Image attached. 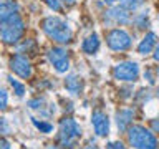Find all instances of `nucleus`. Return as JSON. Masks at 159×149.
Returning a JSON list of instances; mask_svg holds the SVG:
<instances>
[{"mask_svg":"<svg viewBox=\"0 0 159 149\" xmlns=\"http://www.w3.org/2000/svg\"><path fill=\"white\" fill-rule=\"evenodd\" d=\"M42 30L47 33L48 38H52L53 42H57L60 45L70 43L73 37V32L70 28V25L66 20L60 18V17H47L42 20Z\"/></svg>","mask_w":159,"mask_h":149,"instance_id":"obj_1","label":"nucleus"},{"mask_svg":"<svg viewBox=\"0 0 159 149\" xmlns=\"http://www.w3.org/2000/svg\"><path fill=\"white\" fill-rule=\"evenodd\" d=\"M81 138V128L73 118H65L58 128V144L61 149H71Z\"/></svg>","mask_w":159,"mask_h":149,"instance_id":"obj_2","label":"nucleus"},{"mask_svg":"<svg viewBox=\"0 0 159 149\" xmlns=\"http://www.w3.org/2000/svg\"><path fill=\"white\" fill-rule=\"evenodd\" d=\"M128 139L134 149H157L156 136L149 129L139 126V124L128 128Z\"/></svg>","mask_w":159,"mask_h":149,"instance_id":"obj_3","label":"nucleus"},{"mask_svg":"<svg viewBox=\"0 0 159 149\" xmlns=\"http://www.w3.org/2000/svg\"><path fill=\"white\" fill-rule=\"evenodd\" d=\"M25 33V23L20 18V15H13L12 18H8L7 22L0 23V38L3 43L7 45H15L20 42V38Z\"/></svg>","mask_w":159,"mask_h":149,"instance_id":"obj_4","label":"nucleus"},{"mask_svg":"<svg viewBox=\"0 0 159 149\" xmlns=\"http://www.w3.org/2000/svg\"><path fill=\"white\" fill-rule=\"evenodd\" d=\"M106 43L114 52H124L131 47V37L128 32H124L121 28H113L106 35Z\"/></svg>","mask_w":159,"mask_h":149,"instance_id":"obj_5","label":"nucleus"},{"mask_svg":"<svg viewBox=\"0 0 159 149\" xmlns=\"http://www.w3.org/2000/svg\"><path fill=\"white\" fill-rule=\"evenodd\" d=\"M48 61L53 65V68L57 70L58 73H66L70 68V56L68 52L61 47H53L52 50H48L47 53Z\"/></svg>","mask_w":159,"mask_h":149,"instance_id":"obj_6","label":"nucleus"},{"mask_svg":"<svg viewBox=\"0 0 159 149\" xmlns=\"http://www.w3.org/2000/svg\"><path fill=\"white\" fill-rule=\"evenodd\" d=\"M113 74L119 81H136L139 76V66L134 61H123L114 66Z\"/></svg>","mask_w":159,"mask_h":149,"instance_id":"obj_7","label":"nucleus"},{"mask_svg":"<svg viewBox=\"0 0 159 149\" xmlns=\"http://www.w3.org/2000/svg\"><path fill=\"white\" fill-rule=\"evenodd\" d=\"M10 70L23 79H28L32 76V63H30V60L25 55H20V53L13 55L10 58Z\"/></svg>","mask_w":159,"mask_h":149,"instance_id":"obj_8","label":"nucleus"},{"mask_svg":"<svg viewBox=\"0 0 159 149\" xmlns=\"http://www.w3.org/2000/svg\"><path fill=\"white\" fill-rule=\"evenodd\" d=\"M91 123H93V129H94V133H96V136H99V138L108 136V133H109V119L106 116V113L96 109V111L91 114Z\"/></svg>","mask_w":159,"mask_h":149,"instance_id":"obj_9","label":"nucleus"},{"mask_svg":"<svg viewBox=\"0 0 159 149\" xmlns=\"http://www.w3.org/2000/svg\"><path fill=\"white\" fill-rule=\"evenodd\" d=\"M104 18L109 20V22H113L114 25H126L131 22V17H129L128 10L123 8V7H113L109 8L106 15H104Z\"/></svg>","mask_w":159,"mask_h":149,"instance_id":"obj_10","label":"nucleus"},{"mask_svg":"<svg viewBox=\"0 0 159 149\" xmlns=\"http://www.w3.org/2000/svg\"><path fill=\"white\" fill-rule=\"evenodd\" d=\"M18 13V5L15 0H0V23L7 22Z\"/></svg>","mask_w":159,"mask_h":149,"instance_id":"obj_11","label":"nucleus"},{"mask_svg":"<svg viewBox=\"0 0 159 149\" xmlns=\"http://www.w3.org/2000/svg\"><path fill=\"white\" fill-rule=\"evenodd\" d=\"M134 118V111L133 109H121L116 113V124L119 128V131H128V128L131 126Z\"/></svg>","mask_w":159,"mask_h":149,"instance_id":"obj_12","label":"nucleus"},{"mask_svg":"<svg viewBox=\"0 0 159 149\" xmlns=\"http://www.w3.org/2000/svg\"><path fill=\"white\" fill-rule=\"evenodd\" d=\"M156 35L154 33H146V37H144L143 40H141V43L138 45V53L139 55H143V56H146V55H149V53H152V50H154V47H156Z\"/></svg>","mask_w":159,"mask_h":149,"instance_id":"obj_13","label":"nucleus"},{"mask_svg":"<svg viewBox=\"0 0 159 149\" xmlns=\"http://www.w3.org/2000/svg\"><path fill=\"white\" fill-rule=\"evenodd\" d=\"M65 88H66V91L70 94L78 96V94L81 93V89H83L81 78H80L78 74H70V76H66V79H65Z\"/></svg>","mask_w":159,"mask_h":149,"instance_id":"obj_14","label":"nucleus"},{"mask_svg":"<svg viewBox=\"0 0 159 149\" xmlns=\"http://www.w3.org/2000/svg\"><path fill=\"white\" fill-rule=\"evenodd\" d=\"M81 50H83L86 55L96 53L98 50H99V38H98V35H96V33L88 35V37L83 40V43H81Z\"/></svg>","mask_w":159,"mask_h":149,"instance_id":"obj_15","label":"nucleus"},{"mask_svg":"<svg viewBox=\"0 0 159 149\" xmlns=\"http://www.w3.org/2000/svg\"><path fill=\"white\" fill-rule=\"evenodd\" d=\"M144 3V0H119V7L126 8L128 12L129 10H136Z\"/></svg>","mask_w":159,"mask_h":149,"instance_id":"obj_16","label":"nucleus"},{"mask_svg":"<svg viewBox=\"0 0 159 149\" xmlns=\"http://www.w3.org/2000/svg\"><path fill=\"white\" fill-rule=\"evenodd\" d=\"M32 121H33V126L37 128L40 133H45V134H47V133H52V131H53V126H52L50 123H47V121H38L37 118H32Z\"/></svg>","mask_w":159,"mask_h":149,"instance_id":"obj_17","label":"nucleus"},{"mask_svg":"<svg viewBox=\"0 0 159 149\" xmlns=\"http://www.w3.org/2000/svg\"><path fill=\"white\" fill-rule=\"evenodd\" d=\"M8 83H10V86L13 88V93L17 94V96H23L25 94V86L18 81V79H15L13 76H8Z\"/></svg>","mask_w":159,"mask_h":149,"instance_id":"obj_18","label":"nucleus"},{"mask_svg":"<svg viewBox=\"0 0 159 149\" xmlns=\"http://www.w3.org/2000/svg\"><path fill=\"white\" fill-rule=\"evenodd\" d=\"M45 104H47V101H45L43 98H35V99H30L28 101V106L32 109H38V111L45 108Z\"/></svg>","mask_w":159,"mask_h":149,"instance_id":"obj_19","label":"nucleus"},{"mask_svg":"<svg viewBox=\"0 0 159 149\" xmlns=\"http://www.w3.org/2000/svg\"><path fill=\"white\" fill-rule=\"evenodd\" d=\"M7 104H8V94H7L5 89L0 88V111L7 109Z\"/></svg>","mask_w":159,"mask_h":149,"instance_id":"obj_20","label":"nucleus"},{"mask_svg":"<svg viewBox=\"0 0 159 149\" xmlns=\"http://www.w3.org/2000/svg\"><path fill=\"white\" fill-rule=\"evenodd\" d=\"M43 2L47 3L52 10H55V12H60V10H61V3H60V0H43Z\"/></svg>","mask_w":159,"mask_h":149,"instance_id":"obj_21","label":"nucleus"},{"mask_svg":"<svg viewBox=\"0 0 159 149\" xmlns=\"http://www.w3.org/2000/svg\"><path fill=\"white\" fill-rule=\"evenodd\" d=\"M106 149H126V146H124L123 142H119V141H113V142L106 144Z\"/></svg>","mask_w":159,"mask_h":149,"instance_id":"obj_22","label":"nucleus"},{"mask_svg":"<svg viewBox=\"0 0 159 149\" xmlns=\"http://www.w3.org/2000/svg\"><path fill=\"white\" fill-rule=\"evenodd\" d=\"M136 22H138V25H139V28H146V25H148L146 15H139V17L136 18Z\"/></svg>","mask_w":159,"mask_h":149,"instance_id":"obj_23","label":"nucleus"},{"mask_svg":"<svg viewBox=\"0 0 159 149\" xmlns=\"http://www.w3.org/2000/svg\"><path fill=\"white\" fill-rule=\"evenodd\" d=\"M32 47H33V42H32V40H27V42H23V45H20L18 50L22 52V50H28V48H32Z\"/></svg>","mask_w":159,"mask_h":149,"instance_id":"obj_24","label":"nucleus"},{"mask_svg":"<svg viewBox=\"0 0 159 149\" xmlns=\"http://www.w3.org/2000/svg\"><path fill=\"white\" fill-rule=\"evenodd\" d=\"M151 128H152L154 133L159 134V118H157V119H152V121H151Z\"/></svg>","mask_w":159,"mask_h":149,"instance_id":"obj_25","label":"nucleus"},{"mask_svg":"<svg viewBox=\"0 0 159 149\" xmlns=\"http://www.w3.org/2000/svg\"><path fill=\"white\" fill-rule=\"evenodd\" d=\"M152 56L159 63V43H156V47H154V50H152Z\"/></svg>","mask_w":159,"mask_h":149,"instance_id":"obj_26","label":"nucleus"},{"mask_svg":"<svg viewBox=\"0 0 159 149\" xmlns=\"http://www.w3.org/2000/svg\"><path fill=\"white\" fill-rule=\"evenodd\" d=\"M2 129H3V133H8V126H7V123H5L3 119H0V133H2Z\"/></svg>","mask_w":159,"mask_h":149,"instance_id":"obj_27","label":"nucleus"},{"mask_svg":"<svg viewBox=\"0 0 159 149\" xmlns=\"http://www.w3.org/2000/svg\"><path fill=\"white\" fill-rule=\"evenodd\" d=\"M0 149H10L8 142L5 141V139H2V138H0Z\"/></svg>","mask_w":159,"mask_h":149,"instance_id":"obj_28","label":"nucleus"},{"mask_svg":"<svg viewBox=\"0 0 159 149\" xmlns=\"http://www.w3.org/2000/svg\"><path fill=\"white\" fill-rule=\"evenodd\" d=\"M104 2H106V3H109V5H111V3H114V2H118V0H104Z\"/></svg>","mask_w":159,"mask_h":149,"instance_id":"obj_29","label":"nucleus"},{"mask_svg":"<svg viewBox=\"0 0 159 149\" xmlns=\"http://www.w3.org/2000/svg\"><path fill=\"white\" fill-rule=\"evenodd\" d=\"M81 149H84V147H81Z\"/></svg>","mask_w":159,"mask_h":149,"instance_id":"obj_30","label":"nucleus"}]
</instances>
